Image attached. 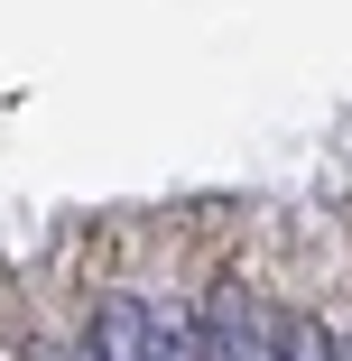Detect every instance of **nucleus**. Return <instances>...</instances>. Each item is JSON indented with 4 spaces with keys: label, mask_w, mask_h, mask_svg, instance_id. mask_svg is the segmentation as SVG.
Here are the masks:
<instances>
[{
    "label": "nucleus",
    "mask_w": 352,
    "mask_h": 361,
    "mask_svg": "<svg viewBox=\"0 0 352 361\" xmlns=\"http://www.w3.org/2000/svg\"><path fill=\"white\" fill-rule=\"evenodd\" d=\"M278 361H343V343H334L315 315H288V343H278Z\"/></svg>",
    "instance_id": "nucleus-2"
},
{
    "label": "nucleus",
    "mask_w": 352,
    "mask_h": 361,
    "mask_svg": "<svg viewBox=\"0 0 352 361\" xmlns=\"http://www.w3.org/2000/svg\"><path fill=\"white\" fill-rule=\"evenodd\" d=\"M343 361H352V343H343Z\"/></svg>",
    "instance_id": "nucleus-4"
},
{
    "label": "nucleus",
    "mask_w": 352,
    "mask_h": 361,
    "mask_svg": "<svg viewBox=\"0 0 352 361\" xmlns=\"http://www.w3.org/2000/svg\"><path fill=\"white\" fill-rule=\"evenodd\" d=\"M28 361H75V343H65V352L56 343H28Z\"/></svg>",
    "instance_id": "nucleus-3"
},
{
    "label": "nucleus",
    "mask_w": 352,
    "mask_h": 361,
    "mask_svg": "<svg viewBox=\"0 0 352 361\" xmlns=\"http://www.w3.org/2000/svg\"><path fill=\"white\" fill-rule=\"evenodd\" d=\"M278 343H288V315H269L241 269L204 287V361H278Z\"/></svg>",
    "instance_id": "nucleus-1"
}]
</instances>
